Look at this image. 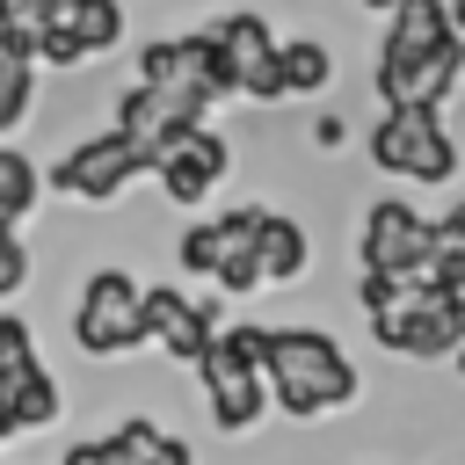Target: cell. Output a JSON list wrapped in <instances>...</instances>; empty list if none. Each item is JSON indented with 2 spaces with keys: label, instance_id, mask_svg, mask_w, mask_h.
Instances as JSON below:
<instances>
[{
  "label": "cell",
  "instance_id": "1",
  "mask_svg": "<svg viewBox=\"0 0 465 465\" xmlns=\"http://www.w3.org/2000/svg\"><path fill=\"white\" fill-rule=\"evenodd\" d=\"M262 385H269V407H283L291 421H312L356 400V363L320 327H262Z\"/></svg>",
  "mask_w": 465,
  "mask_h": 465
},
{
  "label": "cell",
  "instance_id": "2",
  "mask_svg": "<svg viewBox=\"0 0 465 465\" xmlns=\"http://www.w3.org/2000/svg\"><path fill=\"white\" fill-rule=\"evenodd\" d=\"M196 378H203V407L225 436L254 429L262 407H269V385H262V327H218L211 349L196 356Z\"/></svg>",
  "mask_w": 465,
  "mask_h": 465
},
{
  "label": "cell",
  "instance_id": "3",
  "mask_svg": "<svg viewBox=\"0 0 465 465\" xmlns=\"http://www.w3.org/2000/svg\"><path fill=\"white\" fill-rule=\"evenodd\" d=\"M203 51H211V80H218V102L225 94H247V102H283V73H276V36L262 15H218L203 29Z\"/></svg>",
  "mask_w": 465,
  "mask_h": 465
},
{
  "label": "cell",
  "instance_id": "4",
  "mask_svg": "<svg viewBox=\"0 0 465 465\" xmlns=\"http://www.w3.org/2000/svg\"><path fill=\"white\" fill-rule=\"evenodd\" d=\"M356 254H363V269H371V276H400V283H421V291H429L436 225H429L414 203L378 196V203L363 211V240H356Z\"/></svg>",
  "mask_w": 465,
  "mask_h": 465
},
{
  "label": "cell",
  "instance_id": "5",
  "mask_svg": "<svg viewBox=\"0 0 465 465\" xmlns=\"http://www.w3.org/2000/svg\"><path fill=\"white\" fill-rule=\"evenodd\" d=\"M371 160H378L385 174H407V182H450V174H458V145H450L443 116H436V109H414V102L378 116Z\"/></svg>",
  "mask_w": 465,
  "mask_h": 465
},
{
  "label": "cell",
  "instance_id": "6",
  "mask_svg": "<svg viewBox=\"0 0 465 465\" xmlns=\"http://www.w3.org/2000/svg\"><path fill=\"white\" fill-rule=\"evenodd\" d=\"M73 341L87 356H131L145 349V320H138V283L131 269H94L73 298Z\"/></svg>",
  "mask_w": 465,
  "mask_h": 465
},
{
  "label": "cell",
  "instance_id": "7",
  "mask_svg": "<svg viewBox=\"0 0 465 465\" xmlns=\"http://www.w3.org/2000/svg\"><path fill=\"white\" fill-rule=\"evenodd\" d=\"M450 36H458V29H450L443 0H400V7H392L385 44H378V94H385V109H400V102H407L414 73H421Z\"/></svg>",
  "mask_w": 465,
  "mask_h": 465
},
{
  "label": "cell",
  "instance_id": "8",
  "mask_svg": "<svg viewBox=\"0 0 465 465\" xmlns=\"http://www.w3.org/2000/svg\"><path fill=\"white\" fill-rule=\"evenodd\" d=\"M138 174H153V153L131 145L124 131H94V138H80V145L51 167V189H58V196H80V203H116Z\"/></svg>",
  "mask_w": 465,
  "mask_h": 465
},
{
  "label": "cell",
  "instance_id": "9",
  "mask_svg": "<svg viewBox=\"0 0 465 465\" xmlns=\"http://www.w3.org/2000/svg\"><path fill=\"white\" fill-rule=\"evenodd\" d=\"M138 87H153L167 109H182L189 124H203V109L218 102L203 29H196V36H160V44H145V51H138Z\"/></svg>",
  "mask_w": 465,
  "mask_h": 465
},
{
  "label": "cell",
  "instance_id": "10",
  "mask_svg": "<svg viewBox=\"0 0 465 465\" xmlns=\"http://www.w3.org/2000/svg\"><path fill=\"white\" fill-rule=\"evenodd\" d=\"M138 320H145V341H160L174 363H196L203 349H211V334H218V305L203 298H182L174 283H145L138 291Z\"/></svg>",
  "mask_w": 465,
  "mask_h": 465
},
{
  "label": "cell",
  "instance_id": "11",
  "mask_svg": "<svg viewBox=\"0 0 465 465\" xmlns=\"http://www.w3.org/2000/svg\"><path fill=\"white\" fill-rule=\"evenodd\" d=\"M225 167H232V145H225L218 131H189V138H174V145L153 160V182L167 189V203L196 211V203L225 182Z\"/></svg>",
  "mask_w": 465,
  "mask_h": 465
},
{
  "label": "cell",
  "instance_id": "12",
  "mask_svg": "<svg viewBox=\"0 0 465 465\" xmlns=\"http://www.w3.org/2000/svg\"><path fill=\"white\" fill-rule=\"evenodd\" d=\"M211 232H218V269H211V283H218L225 298H247V291H262V269H254V232H262V203H240V211L211 218Z\"/></svg>",
  "mask_w": 465,
  "mask_h": 465
},
{
  "label": "cell",
  "instance_id": "13",
  "mask_svg": "<svg viewBox=\"0 0 465 465\" xmlns=\"http://www.w3.org/2000/svg\"><path fill=\"white\" fill-rule=\"evenodd\" d=\"M305 262H312L305 225L283 218V211H262V232H254V269H262V283H298Z\"/></svg>",
  "mask_w": 465,
  "mask_h": 465
},
{
  "label": "cell",
  "instance_id": "14",
  "mask_svg": "<svg viewBox=\"0 0 465 465\" xmlns=\"http://www.w3.org/2000/svg\"><path fill=\"white\" fill-rule=\"evenodd\" d=\"M102 450H109V465H196V458H189V443H182L174 429L145 421V414L116 421V429L102 436Z\"/></svg>",
  "mask_w": 465,
  "mask_h": 465
},
{
  "label": "cell",
  "instance_id": "15",
  "mask_svg": "<svg viewBox=\"0 0 465 465\" xmlns=\"http://www.w3.org/2000/svg\"><path fill=\"white\" fill-rule=\"evenodd\" d=\"M276 73H283V94H320L334 80V58L320 36H276Z\"/></svg>",
  "mask_w": 465,
  "mask_h": 465
},
{
  "label": "cell",
  "instance_id": "16",
  "mask_svg": "<svg viewBox=\"0 0 465 465\" xmlns=\"http://www.w3.org/2000/svg\"><path fill=\"white\" fill-rule=\"evenodd\" d=\"M36 22H44V51L36 65H87V44H80V0H36Z\"/></svg>",
  "mask_w": 465,
  "mask_h": 465
},
{
  "label": "cell",
  "instance_id": "17",
  "mask_svg": "<svg viewBox=\"0 0 465 465\" xmlns=\"http://www.w3.org/2000/svg\"><path fill=\"white\" fill-rule=\"evenodd\" d=\"M36 203H44V174H36V160L15 153V145H0V225L22 232V218H29Z\"/></svg>",
  "mask_w": 465,
  "mask_h": 465
},
{
  "label": "cell",
  "instance_id": "18",
  "mask_svg": "<svg viewBox=\"0 0 465 465\" xmlns=\"http://www.w3.org/2000/svg\"><path fill=\"white\" fill-rule=\"evenodd\" d=\"M58 407H65V400H58V378H51V371H44V356H36V363L15 378V400H7L15 436H22V429H51V421H58Z\"/></svg>",
  "mask_w": 465,
  "mask_h": 465
},
{
  "label": "cell",
  "instance_id": "19",
  "mask_svg": "<svg viewBox=\"0 0 465 465\" xmlns=\"http://www.w3.org/2000/svg\"><path fill=\"white\" fill-rule=\"evenodd\" d=\"M36 363V334H29V320H15V312H0V443L15 436V414H7V400H15V378Z\"/></svg>",
  "mask_w": 465,
  "mask_h": 465
},
{
  "label": "cell",
  "instance_id": "20",
  "mask_svg": "<svg viewBox=\"0 0 465 465\" xmlns=\"http://www.w3.org/2000/svg\"><path fill=\"white\" fill-rule=\"evenodd\" d=\"M36 51H44L36 0H0V65H36Z\"/></svg>",
  "mask_w": 465,
  "mask_h": 465
},
{
  "label": "cell",
  "instance_id": "21",
  "mask_svg": "<svg viewBox=\"0 0 465 465\" xmlns=\"http://www.w3.org/2000/svg\"><path fill=\"white\" fill-rule=\"evenodd\" d=\"M116 36H124V7L116 0H80V44H87V58L116 51Z\"/></svg>",
  "mask_w": 465,
  "mask_h": 465
},
{
  "label": "cell",
  "instance_id": "22",
  "mask_svg": "<svg viewBox=\"0 0 465 465\" xmlns=\"http://www.w3.org/2000/svg\"><path fill=\"white\" fill-rule=\"evenodd\" d=\"M36 109V65H7L0 73V138Z\"/></svg>",
  "mask_w": 465,
  "mask_h": 465
},
{
  "label": "cell",
  "instance_id": "23",
  "mask_svg": "<svg viewBox=\"0 0 465 465\" xmlns=\"http://www.w3.org/2000/svg\"><path fill=\"white\" fill-rule=\"evenodd\" d=\"M182 269H189V276H211V269H218V232H211V218L182 232Z\"/></svg>",
  "mask_w": 465,
  "mask_h": 465
},
{
  "label": "cell",
  "instance_id": "24",
  "mask_svg": "<svg viewBox=\"0 0 465 465\" xmlns=\"http://www.w3.org/2000/svg\"><path fill=\"white\" fill-rule=\"evenodd\" d=\"M22 283H29V247H22V232L0 225V298H15Z\"/></svg>",
  "mask_w": 465,
  "mask_h": 465
},
{
  "label": "cell",
  "instance_id": "25",
  "mask_svg": "<svg viewBox=\"0 0 465 465\" xmlns=\"http://www.w3.org/2000/svg\"><path fill=\"white\" fill-rule=\"evenodd\" d=\"M400 291H407L400 276H371V269H363V283H356V298H363V312H385V305H400Z\"/></svg>",
  "mask_w": 465,
  "mask_h": 465
},
{
  "label": "cell",
  "instance_id": "26",
  "mask_svg": "<svg viewBox=\"0 0 465 465\" xmlns=\"http://www.w3.org/2000/svg\"><path fill=\"white\" fill-rule=\"evenodd\" d=\"M436 247H465V203H450V218L436 225Z\"/></svg>",
  "mask_w": 465,
  "mask_h": 465
},
{
  "label": "cell",
  "instance_id": "27",
  "mask_svg": "<svg viewBox=\"0 0 465 465\" xmlns=\"http://www.w3.org/2000/svg\"><path fill=\"white\" fill-rule=\"evenodd\" d=\"M443 15H450V29H458V44H465V0H443Z\"/></svg>",
  "mask_w": 465,
  "mask_h": 465
},
{
  "label": "cell",
  "instance_id": "28",
  "mask_svg": "<svg viewBox=\"0 0 465 465\" xmlns=\"http://www.w3.org/2000/svg\"><path fill=\"white\" fill-rule=\"evenodd\" d=\"M363 7H378V15H392V7H400V0H363Z\"/></svg>",
  "mask_w": 465,
  "mask_h": 465
},
{
  "label": "cell",
  "instance_id": "29",
  "mask_svg": "<svg viewBox=\"0 0 465 465\" xmlns=\"http://www.w3.org/2000/svg\"><path fill=\"white\" fill-rule=\"evenodd\" d=\"M458 371H465V341H458Z\"/></svg>",
  "mask_w": 465,
  "mask_h": 465
},
{
  "label": "cell",
  "instance_id": "30",
  "mask_svg": "<svg viewBox=\"0 0 465 465\" xmlns=\"http://www.w3.org/2000/svg\"><path fill=\"white\" fill-rule=\"evenodd\" d=\"M0 73H7V65H0Z\"/></svg>",
  "mask_w": 465,
  "mask_h": 465
}]
</instances>
